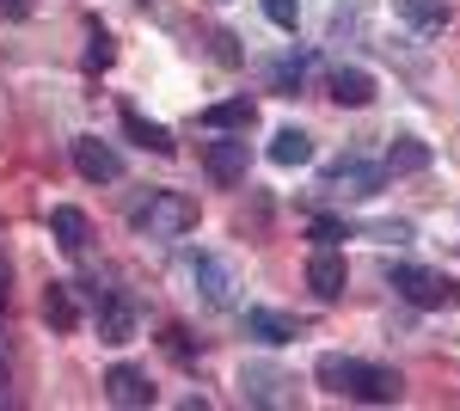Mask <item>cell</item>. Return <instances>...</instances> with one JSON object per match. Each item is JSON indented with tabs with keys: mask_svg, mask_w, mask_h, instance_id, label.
Instances as JSON below:
<instances>
[{
	"mask_svg": "<svg viewBox=\"0 0 460 411\" xmlns=\"http://www.w3.org/2000/svg\"><path fill=\"white\" fill-rule=\"evenodd\" d=\"M129 228L147 234V240H178V234L197 228V203L184 191H147L142 203L129 209Z\"/></svg>",
	"mask_w": 460,
	"mask_h": 411,
	"instance_id": "obj_1",
	"label": "cell"
},
{
	"mask_svg": "<svg viewBox=\"0 0 460 411\" xmlns=\"http://www.w3.org/2000/svg\"><path fill=\"white\" fill-rule=\"evenodd\" d=\"M393 289L424 313H442V308H460V282H448L442 271H424V264H393Z\"/></svg>",
	"mask_w": 460,
	"mask_h": 411,
	"instance_id": "obj_2",
	"label": "cell"
},
{
	"mask_svg": "<svg viewBox=\"0 0 460 411\" xmlns=\"http://www.w3.org/2000/svg\"><path fill=\"white\" fill-rule=\"evenodd\" d=\"M203 166H209L215 184H246V172H252L246 130H221V141H209V154H203Z\"/></svg>",
	"mask_w": 460,
	"mask_h": 411,
	"instance_id": "obj_3",
	"label": "cell"
},
{
	"mask_svg": "<svg viewBox=\"0 0 460 411\" xmlns=\"http://www.w3.org/2000/svg\"><path fill=\"white\" fill-rule=\"evenodd\" d=\"M68 154H74V172H80L86 184H117V178H123V154L99 136H74Z\"/></svg>",
	"mask_w": 460,
	"mask_h": 411,
	"instance_id": "obj_4",
	"label": "cell"
},
{
	"mask_svg": "<svg viewBox=\"0 0 460 411\" xmlns=\"http://www.w3.org/2000/svg\"><path fill=\"white\" fill-rule=\"evenodd\" d=\"M136 301L123 295V289H99V301H93V326H99V338L105 344H129L136 338Z\"/></svg>",
	"mask_w": 460,
	"mask_h": 411,
	"instance_id": "obj_5",
	"label": "cell"
},
{
	"mask_svg": "<svg viewBox=\"0 0 460 411\" xmlns=\"http://www.w3.org/2000/svg\"><path fill=\"white\" fill-rule=\"evenodd\" d=\"M240 393H246V406H270V411L295 406V380L283 369H264V362H246L240 369Z\"/></svg>",
	"mask_w": 460,
	"mask_h": 411,
	"instance_id": "obj_6",
	"label": "cell"
},
{
	"mask_svg": "<svg viewBox=\"0 0 460 411\" xmlns=\"http://www.w3.org/2000/svg\"><path fill=\"white\" fill-rule=\"evenodd\" d=\"M190 282L203 289V301H209V308H234V289H240V276H234V264H227V258H209V252H197V258H190Z\"/></svg>",
	"mask_w": 460,
	"mask_h": 411,
	"instance_id": "obj_7",
	"label": "cell"
},
{
	"mask_svg": "<svg viewBox=\"0 0 460 411\" xmlns=\"http://www.w3.org/2000/svg\"><path fill=\"white\" fill-rule=\"evenodd\" d=\"M344 282H350L344 252H338V246H319L314 258H307V289H314L319 301H338V295H344Z\"/></svg>",
	"mask_w": 460,
	"mask_h": 411,
	"instance_id": "obj_8",
	"label": "cell"
},
{
	"mask_svg": "<svg viewBox=\"0 0 460 411\" xmlns=\"http://www.w3.org/2000/svg\"><path fill=\"white\" fill-rule=\"evenodd\" d=\"M105 399H111V406H123V411H147V406H154V387H147L142 369L117 362V369L105 375Z\"/></svg>",
	"mask_w": 460,
	"mask_h": 411,
	"instance_id": "obj_9",
	"label": "cell"
},
{
	"mask_svg": "<svg viewBox=\"0 0 460 411\" xmlns=\"http://www.w3.org/2000/svg\"><path fill=\"white\" fill-rule=\"evenodd\" d=\"M405 393V380H399V369H387V362H362V375H356L350 399H362V406H393Z\"/></svg>",
	"mask_w": 460,
	"mask_h": 411,
	"instance_id": "obj_10",
	"label": "cell"
},
{
	"mask_svg": "<svg viewBox=\"0 0 460 411\" xmlns=\"http://www.w3.org/2000/svg\"><path fill=\"white\" fill-rule=\"evenodd\" d=\"M325 184H332V191H344V197H375V191L387 184V166H362V160H338V166L325 172Z\"/></svg>",
	"mask_w": 460,
	"mask_h": 411,
	"instance_id": "obj_11",
	"label": "cell"
},
{
	"mask_svg": "<svg viewBox=\"0 0 460 411\" xmlns=\"http://www.w3.org/2000/svg\"><path fill=\"white\" fill-rule=\"evenodd\" d=\"M246 332L258 344H295L301 338V319L295 313H277V308H246Z\"/></svg>",
	"mask_w": 460,
	"mask_h": 411,
	"instance_id": "obj_12",
	"label": "cell"
},
{
	"mask_svg": "<svg viewBox=\"0 0 460 411\" xmlns=\"http://www.w3.org/2000/svg\"><path fill=\"white\" fill-rule=\"evenodd\" d=\"M356 375H362V356H338V350H325V356L314 362V380L325 387V393H344V399H350Z\"/></svg>",
	"mask_w": 460,
	"mask_h": 411,
	"instance_id": "obj_13",
	"label": "cell"
},
{
	"mask_svg": "<svg viewBox=\"0 0 460 411\" xmlns=\"http://www.w3.org/2000/svg\"><path fill=\"white\" fill-rule=\"evenodd\" d=\"M197 123L215 130V136H221V130H252V123H258V99H246V93H240V99H221V104H209Z\"/></svg>",
	"mask_w": 460,
	"mask_h": 411,
	"instance_id": "obj_14",
	"label": "cell"
},
{
	"mask_svg": "<svg viewBox=\"0 0 460 411\" xmlns=\"http://www.w3.org/2000/svg\"><path fill=\"white\" fill-rule=\"evenodd\" d=\"M332 99L338 104H350V111H362V104H375V74L368 68H332Z\"/></svg>",
	"mask_w": 460,
	"mask_h": 411,
	"instance_id": "obj_15",
	"label": "cell"
},
{
	"mask_svg": "<svg viewBox=\"0 0 460 411\" xmlns=\"http://www.w3.org/2000/svg\"><path fill=\"white\" fill-rule=\"evenodd\" d=\"M49 234H56V246H62V252H68V258H80V252H86V240H93V228H86V215H80V209H49Z\"/></svg>",
	"mask_w": 460,
	"mask_h": 411,
	"instance_id": "obj_16",
	"label": "cell"
},
{
	"mask_svg": "<svg viewBox=\"0 0 460 411\" xmlns=\"http://www.w3.org/2000/svg\"><path fill=\"white\" fill-rule=\"evenodd\" d=\"M43 326H49V332H74V326H80L74 282H49V289H43Z\"/></svg>",
	"mask_w": 460,
	"mask_h": 411,
	"instance_id": "obj_17",
	"label": "cell"
},
{
	"mask_svg": "<svg viewBox=\"0 0 460 411\" xmlns=\"http://www.w3.org/2000/svg\"><path fill=\"white\" fill-rule=\"evenodd\" d=\"M123 130H129V141H142L147 154H178V141H172V130L166 123H147L136 104H123Z\"/></svg>",
	"mask_w": 460,
	"mask_h": 411,
	"instance_id": "obj_18",
	"label": "cell"
},
{
	"mask_svg": "<svg viewBox=\"0 0 460 411\" xmlns=\"http://www.w3.org/2000/svg\"><path fill=\"white\" fill-rule=\"evenodd\" d=\"M387 178H399V172H424L429 166V141H418V136H393V147H387Z\"/></svg>",
	"mask_w": 460,
	"mask_h": 411,
	"instance_id": "obj_19",
	"label": "cell"
},
{
	"mask_svg": "<svg viewBox=\"0 0 460 411\" xmlns=\"http://www.w3.org/2000/svg\"><path fill=\"white\" fill-rule=\"evenodd\" d=\"M270 160H277V166H307V160H314V136H307V130H277V136H270Z\"/></svg>",
	"mask_w": 460,
	"mask_h": 411,
	"instance_id": "obj_20",
	"label": "cell"
},
{
	"mask_svg": "<svg viewBox=\"0 0 460 411\" xmlns=\"http://www.w3.org/2000/svg\"><path fill=\"white\" fill-rule=\"evenodd\" d=\"M393 13H399L405 25H418V31H442V25H448V6H442V0H393Z\"/></svg>",
	"mask_w": 460,
	"mask_h": 411,
	"instance_id": "obj_21",
	"label": "cell"
},
{
	"mask_svg": "<svg viewBox=\"0 0 460 411\" xmlns=\"http://www.w3.org/2000/svg\"><path fill=\"white\" fill-rule=\"evenodd\" d=\"M111 62H117V37H111L105 25H93V31H86V56H80V68H86V74H105Z\"/></svg>",
	"mask_w": 460,
	"mask_h": 411,
	"instance_id": "obj_22",
	"label": "cell"
},
{
	"mask_svg": "<svg viewBox=\"0 0 460 411\" xmlns=\"http://www.w3.org/2000/svg\"><path fill=\"white\" fill-rule=\"evenodd\" d=\"M301 80H307V56H283V62L270 68V86H277L283 99H295V93H301Z\"/></svg>",
	"mask_w": 460,
	"mask_h": 411,
	"instance_id": "obj_23",
	"label": "cell"
},
{
	"mask_svg": "<svg viewBox=\"0 0 460 411\" xmlns=\"http://www.w3.org/2000/svg\"><path fill=\"white\" fill-rule=\"evenodd\" d=\"M160 344H166V356H172L178 369H190V362H197V344H190V332H184V326H166V332H160Z\"/></svg>",
	"mask_w": 460,
	"mask_h": 411,
	"instance_id": "obj_24",
	"label": "cell"
},
{
	"mask_svg": "<svg viewBox=\"0 0 460 411\" xmlns=\"http://www.w3.org/2000/svg\"><path fill=\"white\" fill-rule=\"evenodd\" d=\"M307 234H314V246H344V240H350V228H344L338 215H314V228H307Z\"/></svg>",
	"mask_w": 460,
	"mask_h": 411,
	"instance_id": "obj_25",
	"label": "cell"
},
{
	"mask_svg": "<svg viewBox=\"0 0 460 411\" xmlns=\"http://www.w3.org/2000/svg\"><path fill=\"white\" fill-rule=\"evenodd\" d=\"M264 19H270V25H283V31H295V19H301V0H264Z\"/></svg>",
	"mask_w": 460,
	"mask_h": 411,
	"instance_id": "obj_26",
	"label": "cell"
},
{
	"mask_svg": "<svg viewBox=\"0 0 460 411\" xmlns=\"http://www.w3.org/2000/svg\"><path fill=\"white\" fill-rule=\"evenodd\" d=\"M215 56L234 68V62H240V37H234V31H215Z\"/></svg>",
	"mask_w": 460,
	"mask_h": 411,
	"instance_id": "obj_27",
	"label": "cell"
},
{
	"mask_svg": "<svg viewBox=\"0 0 460 411\" xmlns=\"http://www.w3.org/2000/svg\"><path fill=\"white\" fill-rule=\"evenodd\" d=\"M375 240H393V246H405V240H411V228H405V221H381V228H375Z\"/></svg>",
	"mask_w": 460,
	"mask_h": 411,
	"instance_id": "obj_28",
	"label": "cell"
},
{
	"mask_svg": "<svg viewBox=\"0 0 460 411\" xmlns=\"http://www.w3.org/2000/svg\"><path fill=\"white\" fill-rule=\"evenodd\" d=\"M0 19H13V25L31 19V0H0Z\"/></svg>",
	"mask_w": 460,
	"mask_h": 411,
	"instance_id": "obj_29",
	"label": "cell"
},
{
	"mask_svg": "<svg viewBox=\"0 0 460 411\" xmlns=\"http://www.w3.org/2000/svg\"><path fill=\"white\" fill-rule=\"evenodd\" d=\"M6 295H13V264L0 258V308H6Z\"/></svg>",
	"mask_w": 460,
	"mask_h": 411,
	"instance_id": "obj_30",
	"label": "cell"
},
{
	"mask_svg": "<svg viewBox=\"0 0 460 411\" xmlns=\"http://www.w3.org/2000/svg\"><path fill=\"white\" fill-rule=\"evenodd\" d=\"M0 406H13V393H6V375H0Z\"/></svg>",
	"mask_w": 460,
	"mask_h": 411,
	"instance_id": "obj_31",
	"label": "cell"
}]
</instances>
